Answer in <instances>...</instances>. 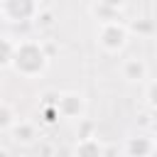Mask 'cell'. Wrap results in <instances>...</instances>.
<instances>
[{
    "label": "cell",
    "mask_w": 157,
    "mask_h": 157,
    "mask_svg": "<svg viewBox=\"0 0 157 157\" xmlns=\"http://www.w3.org/2000/svg\"><path fill=\"white\" fill-rule=\"evenodd\" d=\"M34 25H37V27H52V25H54V12H49V10H39L37 17H34Z\"/></svg>",
    "instance_id": "4fadbf2b"
},
{
    "label": "cell",
    "mask_w": 157,
    "mask_h": 157,
    "mask_svg": "<svg viewBox=\"0 0 157 157\" xmlns=\"http://www.w3.org/2000/svg\"><path fill=\"white\" fill-rule=\"evenodd\" d=\"M74 157H105V147L98 142V137H81L74 147Z\"/></svg>",
    "instance_id": "ba28073f"
},
{
    "label": "cell",
    "mask_w": 157,
    "mask_h": 157,
    "mask_svg": "<svg viewBox=\"0 0 157 157\" xmlns=\"http://www.w3.org/2000/svg\"><path fill=\"white\" fill-rule=\"evenodd\" d=\"M96 2H103V5H108V7H113V10H120V7L125 5V0H96Z\"/></svg>",
    "instance_id": "2e32d148"
},
{
    "label": "cell",
    "mask_w": 157,
    "mask_h": 157,
    "mask_svg": "<svg viewBox=\"0 0 157 157\" xmlns=\"http://www.w3.org/2000/svg\"><path fill=\"white\" fill-rule=\"evenodd\" d=\"M128 27L120 22V20H110V22H103L98 27V47L108 54H118L125 42H128Z\"/></svg>",
    "instance_id": "3957f363"
},
{
    "label": "cell",
    "mask_w": 157,
    "mask_h": 157,
    "mask_svg": "<svg viewBox=\"0 0 157 157\" xmlns=\"http://www.w3.org/2000/svg\"><path fill=\"white\" fill-rule=\"evenodd\" d=\"M10 135H12V140H15L17 145H25V147L39 142V130H37V125H34L32 120L17 118V123L10 128Z\"/></svg>",
    "instance_id": "5b68a950"
},
{
    "label": "cell",
    "mask_w": 157,
    "mask_h": 157,
    "mask_svg": "<svg viewBox=\"0 0 157 157\" xmlns=\"http://www.w3.org/2000/svg\"><path fill=\"white\" fill-rule=\"evenodd\" d=\"M49 66V56L42 47V42L37 39H20L15 44V54H12V64L10 69L25 78H37L47 71Z\"/></svg>",
    "instance_id": "6da1fadb"
},
{
    "label": "cell",
    "mask_w": 157,
    "mask_h": 157,
    "mask_svg": "<svg viewBox=\"0 0 157 157\" xmlns=\"http://www.w3.org/2000/svg\"><path fill=\"white\" fill-rule=\"evenodd\" d=\"M120 76L130 83H142L147 78V64L137 56H128L123 64H120Z\"/></svg>",
    "instance_id": "52a82bcc"
},
{
    "label": "cell",
    "mask_w": 157,
    "mask_h": 157,
    "mask_svg": "<svg viewBox=\"0 0 157 157\" xmlns=\"http://www.w3.org/2000/svg\"><path fill=\"white\" fill-rule=\"evenodd\" d=\"M128 29H132V32H137V34H150V32L155 29V25H152L150 20H137V22H132Z\"/></svg>",
    "instance_id": "5bb4252c"
},
{
    "label": "cell",
    "mask_w": 157,
    "mask_h": 157,
    "mask_svg": "<svg viewBox=\"0 0 157 157\" xmlns=\"http://www.w3.org/2000/svg\"><path fill=\"white\" fill-rule=\"evenodd\" d=\"M0 157H10V155H7V150H0Z\"/></svg>",
    "instance_id": "d6986e66"
},
{
    "label": "cell",
    "mask_w": 157,
    "mask_h": 157,
    "mask_svg": "<svg viewBox=\"0 0 157 157\" xmlns=\"http://www.w3.org/2000/svg\"><path fill=\"white\" fill-rule=\"evenodd\" d=\"M56 110H59V118L81 120L83 113H86V101H83V96L76 93V91H64V93H59Z\"/></svg>",
    "instance_id": "277c9868"
},
{
    "label": "cell",
    "mask_w": 157,
    "mask_h": 157,
    "mask_svg": "<svg viewBox=\"0 0 157 157\" xmlns=\"http://www.w3.org/2000/svg\"><path fill=\"white\" fill-rule=\"evenodd\" d=\"M145 101H147V105H150L152 110H157V78L147 83V88H145Z\"/></svg>",
    "instance_id": "7c38bea8"
},
{
    "label": "cell",
    "mask_w": 157,
    "mask_h": 157,
    "mask_svg": "<svg viewBox=\"0 0 157 157\" xmlns=\"http://www.w3.org/2000/svg\"><path fill=\"white\" fill-rule=\"evenodd\" d=\"M39 150H42L47 157H52V152H54V147H52V145H47V142H42V140H39Z\"/></svg>",
    "instance_id": "e0dca14e"
},
{
    "label": "cell",
    "mask_w": 157,
    "mask_h": 157,
    "mask_svg": "<svg viewBox=\"0 0 157 157\" xmlns=\"http://www.w3.org/2000/svg\"><path fill=\"white\" fill-rule=\"evenodd\" d=\"M15 39L12 37H0V69H7L12 64V54H15Z\"/></svg>",
    "instance_id": "30bf717a"
},
{
    "label": "cell",
    "mask_w": 157,
    "mask_h": 157,
    "mask_svg": "<svg viewBox=\"0 0 157 157\" xmlns=\"http://www.w3.org/2000/svg\"><path fill=\"white\" fill-rule=\"evenodd\" d=\"M125 152H128V157H150V155H155L157 150H155L152 135L137 132V135H132V137L125 140Z\"/></svg>",
    "instance_id": "8992f818"
},
{
    "label": "cell",
    "mask_w": 157,
    "mask_h": 157,
    "mask_svg": "<svg viewBox=\"0 0 157 157\" xmlns=\"http://www.w3.org/2000/svg\"><path fill=\"white\" fill-rule=\"evenodd\" d=\"M17 123V113L7 101H0V132H10V128Z\"/></svg>",
    "instance_id": "9c48e42d"
},
{
    "label": "cell",
    "mask_w": 157,
    "mask_h": 157,
    "mask_svg": "<svg viewBox=\"0 0 157 157\" xmlns=\"http://www.w3.org/2000/svg\"><path fill=\"white\" fill-rule=\"evenodd\" d=\"M42 115H44V123H56V118H59V110H56V105H42Z\"/></svg>",
    "instance_id": "9a60e30c"
},
{
    "label": "cell",
    "mask_w": 157,
    "mask_h": 157,
    "mask_svg": "<svg viewBox=\"0 0 157 157\" xmlns=\"http://www.w3.org/2000/svg\"><path fill=\"white\" fill-rule=\"evenodd\" d=\"M39 10H42L39 0H0V20L10 25L34 22Z\"/></svg>",
    "instance_id": "7a4b0ae2"
},
{
    "label": "cell",
    "mask_w": 157,
    "mask_h": 157,
    "mask_svg": "<svg viewBox=\"0 0 157 157\" xmlns=\"http://www.w3.org/2000/svg\"><path fill=\"white\" fill-rule=\"evenodd\" d=\"M91 15H93V17H98V22H101V25H103V22H110V20H118V10H113V7L103 5V2H93Z\"/></svg>",
    "instance_id": "8fae6325"
},
{
    "label": "cell",
    "mask_w": 157,
    "mask_h": 157,
    "mask_svg": "<svg viewBox=\"0 0 157 157\" xmlns=\"http://www.w3.org/2000/svg\"><path fill=\"white\" fill-rule=\"evenodd\" d=\"M152 140H155V150H157V120L152 123Z\"/></svg>",
    "instance_id": "ac0fdd59"
}]
</instances>
